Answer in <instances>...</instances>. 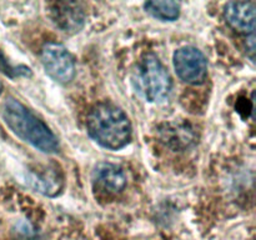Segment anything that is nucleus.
Returning <instances> with one entry per match:
<instances>
[{
	"label": "nucleus",
	"mask_w": 256,
	"mask_h": 240,
	"mask_svg": "<svg viewBox=\"0 0 256 240\" xmlns=\"http://www.w3.org/2000/svg\"><path fill=\"white\" fill-rule=\"evenodd\" d=\"M2 119L22 142L39 152L54 154L59 152V142L50 128L16 99H8L2 108Z\"/></svg>",
	"instance_id": "nucleus-1"
},
{
	"label": "nucleus",
	"mask_w": 256,
	"mask_h": 240,
	"mask_svg": "<svg viewBox=\"0 0 256 240\" xmlns=\"http://www.w3.org/2000/svg\"><path fill=\"white\" fill-rule=\"evenodd\" d=\"M90 136L102 148L119 150L132 139V124L128 115L119 106L110 102L98 104L86 120Z\"/></svg>",
	"instance_id": "nucleus-2"
},
{
	"label": "nucleus",
	"mask_w": 256,
	"mask_h": 240,
	"mask_svg": "<svg viewBox=\"0 0 256 240\" xmlns=\"http://www.w3.org/2000/svg\"><path fill=\"white\" fill-rule=\"evenodd\" d=\"M135 89L149 102H160L169 96L172 88V76L159 58L146 54L138 64L134 75Z\"/></svg>",
	"instance_id": "nucleus-3"
},
{
	"label": "nucleus",
	"mask_w": 256,
	"mask_h": 240,
	"mask_svg": "<svg viewBox=\"0 0 256 240\" xmlns=\"http://www.w3.org/2000/svg\"><path fill=\"white\" fill-rule=\"evenodd\" d=\"M42 66L50 78L59 84H69L75 76V60L69 50L59 42H46L42 46Z\"/></svg>",
	"instance_id": "nucleus-4"
},
{
	"label": "nucleus",
	"mask_w": 256,
	"mask_h": 240,
	"mask_svg": "<svg viewBox=\"0 0 256 240\" xmlns=\"http://www.w3.org/2000/svg\"><path fill=\"white\" fill-rule=\"evenodd\" d=\"M174 68L180 79L188 84L199 85L206 79L208 60L194 46H182L175 52Z\"/></svg>",
	"instance_id": "nucleus-5"
},
{
	"label": "nucleus",
	"mask_w": 256,
	"mask_h": 240,
	"mask_svg": "<svg viewBox=\"0 0 256 240\" xmlns=\"http://www.w3.org/2000/svg\"><path fill=\"white\" fill-rule=\"evenodd\" d=\"M26 182L35 192L46 196H55L64 188V176L56 166L38 168L28 172Z\"/></svg>",
	"instance_id": "nucleus-6"
},
{
	"label": "nucleus",
	"mask_w": 256,
	"mask_h": 240,
	"mask_svg": "<svg viewBox=\"0 0 256 240\" xmlns=\"http://www.w3.org/2000/svg\"><path fill=\"white\" fill-rule=\"evenodd\" d=\"M50 12L56 26L69 34L80 32L85 24V12L76 2H54Z\"/></svg>",
	"instance_id": "nucleus-7"
},
{
	"label": "nucleus",
	"mask_w": 256,
	"mask_h": 240,
	"mask_svg": "<svg viewBox=\"0 0 256 240\" xmlns=\"http://www.w3.org/2000/svg\"><path fill=\"white\" fill-rule=\"evenodd\" d=\"M225 19L239 32L252 34L255 30V2H230L225 5Z\"/></svg>",
	"instance_id": "nucleus-8"
},
{
	"label": "nucleus",
	"mask_w": 256,
	"mask_h": 240,
	"mask_svg": "<svg viewBox=\"0 0 256 240\" xmlns=\"http://www.w3.org/2000/svg\"><path fill=\"white\" fill-rule=\"evenodd\" d=\"M92 179L99 188L112 194H116L126 186L128 178L122 166L112 162H102L95 165Z\"/></svg>",
	"instance_id": "nucleus-9"
},
{
	"label": "nucleus",
	"mask_w": 256,
	"mask_h": 240,
	"mask_svg": "<svg viewBox=\"0 0 256 240\" xmlns=\"http://www.w3.org/2000/svg\"><path fill=\"white\" fill-rule=\"evenodd\" d=\"M144 9L152 18L162 20V22H174L180 16V12H182L180 2H172V0L146 2L144 4Z\"/></svg>",
	"instance_id": "nucleus-10"
},
{
	"label": "nucleus",
	"mask_w": 256,
	"mask_h": 240,
	"mask_svg": "<svg viewBox=\"0 0 256 240\" xmlns=\"http://www.w3.org/2000/svg\"><path fill=\"white\" fill-rule=\"evenodd\" d=\"M164 134L168 144H174V146H188L189 144H192L194 142L195 136L194 132L190 129H188L185 125H182V126H175V125H172V126H166V129L164 130Z\"/></svg>",
	"instance_id": "nucleus-11"
},
{
	"label": "nucleus",
	"mask_w": 256,
	"mask_h": 240,
	"mask_svg": "<svg viewBox=\"0 0 256 240\" xmlns=\"http://www.w3.org/2000/svg\"><path fill=\"white\" fill-rule=\"evenodd\" d=\"M2 82H0V94H2Z\"/></svg>",
	"instance_id": "nucleus-12"
}]
</instances>
